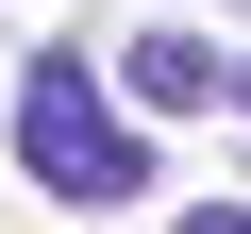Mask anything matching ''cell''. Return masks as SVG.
Instances as JSON below:
<instances>
[{"label":"cell","instance_id":"6da1fadb","mask_svg":"<svg viewBox=\"0 0 251 234\" xmlns=\"http://www.w3.org/2000/svg\"><path fill=\"white\" fill-rule=\"evenodd\" d=\"M17 167H34L50 201H84V217L151 201V134L100 100V67H84V50H34V67H17Z\"/></svg>","mask_w":251,"mask_h":234},{"label":"cell","instance_id":"7a4b0ae2","mask_svg":"<svg viewBox=\"0 0 251 234\" xmlns=\"http://www.w3.org/2000/svg\"><path fill=\"white\" fill-rule=\"evenodd\" d=\"M134 100H151V117H201V100H234V67L168 17V34H134Z\"/></svg>","mask_w":251,"mask_h":234},{"label":"cell","instance_id":"3957f363","mask_svg":"<svg viewBox=\"0 0 251 234\" xmlns=\"http://www.w3.org/2000/svg\"><path fill=\"white\" fill-rule=\"evenodd\" d=\"M184 234H251V201H201V217H184Z\"/></svg>","mask_w":251,"mask_h":234},{"label":"cell","instance_id":"277c9868","mask_svg":"<svg viewBox=\"0 0 251 234\" xmlns=\"http://www.w3.org/2000/svg\"><path fill=\"white\" fill-rule=\"evenodd\" d=\"M234 117H251V67H234Z\"/></svg>","mask_w":251,"mask_h":234}]
</instances>
